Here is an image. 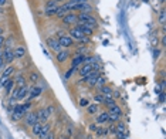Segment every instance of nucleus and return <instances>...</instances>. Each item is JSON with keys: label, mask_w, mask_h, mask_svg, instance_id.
Segmentation results:
<instances>
[{"label": "nucleus", "mask_w": 166, "mask_h": 139, "mask_svg": "<svg viewBox=\"0 0 166 139\" xmlns=\"http://www.w3.org/2000/svg\"><path fill=\"white\" fill-rule=\"evenodd\" d=\"M77 17H78V23H84V24L90 26L92 29H95L97 24H98L97 19L92 16L91 13H79V14H77Z\"/></svg>", "instance_id": "1"}, {"label": "nucleus", "mask_w": 166, "mask_h": 139, "mask_svg": "<svg viewBox=\"0 0 166 139\" xmlns=\"http://www.w3.org/2000/svg\"><path fill=\"white\" fill-rule=\"evenodd\" d=\"M57 7L58 4L57 2H54V0H48L46 3V9H44V14L46 16H55V12H57Z\"/></svg>", "instance_id": "2"}, {"label": "nucleus", "mask_w": 166, "mask_h": 139, "mask_svg": "<svg viewBox=\"0 0 166 139\" xmlns=\"http://www.w3.org/2000/svg\"><path fill=\"white\" fill-rule=\"evenodd\" d=\"M58 40V44H60V47H65V48H68V47H71V45L74 44V40L71 38L70 36H65V34H61V36L57 37Z\"/></svg>", "instance_id": "3"}, {"label": "nucleus", "mask_w": 166, "mask_h": 139, "mask_svg": "<svg viewBox=\"0 0 166 139\" xmlns=\"http://www.w3.org/2000/svg\"><path fill=\"white\" fill-rule=\"evenodd\" d=\"M46 44H47V47H48V48H50L51 51H55V53H58V51L61 50L60 44H58L57 37H47Z\"/></svg>", "instance_id": "4"}, {"label": "nucleus", "mask_w": 166, "mask_h": 139, "mask_svg": "<svg viewBox=\"0 0 166 139\" xmlns=\"http://www.w3.org/2000/svg\"><path fill=\"white\" fill-rule=\"evenodd\" d=\"M36 122H38L37 112H27L24 115V125L26 127H33Z\"/></svg>", "instance_id": "5"}, {"label": "nucleus", "mask_w": 166, "mask_h": 139, "mask_svg": "<svg viewBox=\"0 0 166 139\" xmlns=\"http://www.w3.org/2000/svg\"><path fill=\"white\" fill-rule=\"evenodd\" d=\"M61 20H62V24H67V26L77 24V23H78V17H77V14H75V13H67V14L62 17Z\"/></svg>", "instance_id": "6"}, {"label": "nucleus", "mask_w": 166, "mask_h": 139, "mask_svg": "<svg viewBox=\"0 0 166 139\" xmlns=\"http://www.w3.org/2000/svg\"><path fill=\"white\" fill-rule=\"evenodd\" d=\"M27 91H29V88H27V87H21V88H17V90H14V91H13V99H16V101H20V99H23L26 95L29 94Z\"/></svg>", "instance_id": "7"}, {"label": "nucleus", "mask_w": 166, "mask_h": 139, "mask_svg": "<svg viewBox=\"0 0 166 139\" xmlns=\"http://www.w3.org/2000/svg\"><path fill=\"white\" fill-rule=\"evenodd\" d=\"M16 60L14 58V54H13V48H4L3 51V61L7 62V64H10V62H13Z\"/></svg>", "instance_id": "8"}, {"label": "nucleus", "mask_w": 166, "mask_h": 139, "mask_svg": "<svg viewBox=\"0 0 166 139\" xmlns=\"http://www.w3.org/2000/svg\"><path fill=\"white\" fill-rule=\"evenodd\" d=\"M68 58H70V53H68L67 50H60L57 53V55H55V60H57V62H60V64L65 62Z\"/></svg>", "instance_id": "9"}, {"label": "nucleus", "mask_w": 166, "mask_h": 139, "mask_svg": "<svg viewBox=\"0 0 166 139\" xmlns=\"http://www.w3.org/2000/svg\"><path fill=\"white\" fill-rule=\"evenodd\" d=\"M50 132H51V123H48V122L43 123L41 132L38 134V139H47V136H48Z\"/></svg>", "instance_id": "10"}, {"label": "nucleus", "mask_w": 166, "mask_h": 139, "mask_svg": "<svg viewBox=\"0 0 166 139\" xmlns=\"http://www.w3.org/2000/svg\"><path fill=\"white\" fill-rule=\"evenodd\" d=\"M68 36H70L71 38H72V40L79 41V40H81V38L84 37V34L81 33V30H79L78 27H77V26H75V27H72V29L70 30V34H68Z\"/></svg>", "instance_id": "11"}, {"label": "nucleus", "mask_w": 166, "mask_h": 139, "mask_svg": "<svg viewBox=\"0 0 166 139\" xmlns=\"http://www.w3.org/2000/svg\"><path fill=\"white\" fill-rule=\"evenodd\" d=\"M27 53V50H26L24 45H17L13 48V54H14V58H23Z\"/></svg>", "instance_id": "12"}, {"label": "nucleus", "mask_w": 166, "mask_h": 139, "mask_svg": "<svg viewBox=\"0 0 166 139\" xmlns=\"http://www.w3.org/2000/svg\"><path fill=\"white\" fill-rule=\"evenodd\" d=\"M77 27L81 30V33H83L84 36L90 37V36H92V34H94V29H92V27H90V26H87V24H84V23H79Z\"/></svg>", "instance_id": "13"}, {"label": "nucleus", "mask_w": 166, "mask_h": 139, "mask_svg": "<svg viewBox=\"0 0 166 139\" xmlns=\"http://www.w3.org/2000/svg\"><path fill=\"white\" fill-rule=\"evenodd\" d=\"M75 10H78L79 13H92L94 7L90 4V2H87V3H83V4H79V6H77Z\"/></svg>", "instance_id": "14"}, {"label": "nucleus", "mask_w": 166, "mask_h": 139, "mask_svg": "<svg viewBox=\"0 0 166 139\" xmlns=\"http://www.w3.org/2000/svg\"><path fill=\"white\" fill-rule=\"evenodd\" d=\"M37 118H38V122L40 123H46L48 121V115L46 112V108H40L37 111Z\"/></svg>", "instance_id": "15"}, {"label": "nucleus", "mask_w": 166, "mask_h": 139, "mask_svg": "<svg viewBox=\"0 0 166 139\" xmlns=\"http://www.w3.org/2000/svg\"><path fill=\"white\" fill-rule=\"evenodd\" d=\"M12 118H13V121H20V119L24 118V114L21 112L20 105H16V108L13 109V112H12Z\"/></svg>", "instance_id": "16"}, {"label": "nucleus", "mask_w": 166, "mask_h": 139, "mask_svg": "<svg viewBox=\"0 0 166 139\" xmlns=\"http://www.w3.org/2000/svg\"><path fill=\"white\" fill-rule=\"evenodd\" d=\"M41 92H43V87H40V85L31 87V90H30L29 95H30V98L33 99V98H36V97H40V95H41Z\"/></svg>", "instance_id": "17"}, {"label": "nucleus", "mask_w": 166, "mask_h": 139, "mask_svg": "<svg viewBox=\"0 0 166 139\" xmlns=\"http://www.w3.org/2000/svg\"><path fill=\"white\" fill-rule=\"evenodd\" d=\"M92 73V66L91 64H84L83 67H81V70H79V75L81 77H85V75H88V74Z\"/></svg>", "instance_id": "18"}, {"label": "nucleus", "mask_w": 166, "mask_h": 139, "mask_svg": "<svg viewBox=\"0 0 166 139\" xmlns=\"http://www.w3.org/2000/svg\"><path fill=\"white\" fill-rule=\"evenodd\" d=\"M83 60H84V55H83V54H77V55L72 58V61H71V68L75 70V67H78L79 64L83 62Z\"/></svg>", "instance_id": "19"}, {"label": "nucleus", "mask_w": 166, "mask_h": 139, "mask_svg": "<svg viewBox=\"0 0 166 139\" xmlns=\"http://www.w3.org/2000/svg\"><path fill=\"white\" fill-rule=\"evenodd\" d=\"M105 84H107V78L104 77V75H98L95 80V84H94V87L95 88H101V87H104Z\"/></svg>", "instance_id": "20"}, {"label": "nucleus", "mask_w": 166, "mask_h": 139, "mask_svg": "<svg viewBox=\"0 0 166 139\" xmlns=\"http://www.w3.org/2000/svg\"><path fill=\"white\" fill-rule=\"evenodd\" d=\"M67 13H70V12H68V10H67V9L61 4V6H58V7H57V12H55V17H58V19H62V17L65 16Z\"/></svg>", "instance_id": "21"}, {"label": "nucleus", "mask_w": 166, "mask_h": 139, "mask_svg": "<svg viewBox=\"0 0 166 139\" xmlns=\"http://www.w3.org/2000/svg\"><path fill=\"white\" fill-rule=\"evenodd\" d=\"M104 122H108V112H101L100 115H97V123Z\"/></svg>", "instance_id": "22"}, {"label": "nucleus", "mask_w": 166, "mask_h": 139, "mask_svg": "<svg viewBox=\"0 0 166 139\" xmlns=\"http://www.w3.org/2000/svg\"><path fill=\"white\" fill-rule=\"evenodd\" d=\"M100 92H101L102 95H104V97H111V95H112L111 87H108L107 84H105L104 87H101V88H100Z\"/></svg>", "instance_id": "23"}, {"label": "nucleus", "mask_w": 166, "mask_h": 139, "mask_svg": "<svg viewBox=\"0 0 166 139\" xmlns=\"http://www.w3.org/2000/svg\"><path fill=\"white\" fill-rule=\"evenodd\" d=\"M87 112L90 115H94L98 112V104H90V105L87 106Z\"/></svg>", "instance_id": "24"}, {"label": "nucleus", "mask_w": 166, "mask_h": 139, "mask_svg": "<svg viewBox=\"0 0 166 139\" xmlns=\"http://www.w3.org/2000/svg\"><path fill=\"white\" fill-rule=\"evenodd\" d=\"M109 114H114V115H118V116H122V109H121L119 106L115 104L114 106H111V108H109Z\"/></svg>", "instance_id": "25"}, {"label": "nucleus", "mask_w": 166, "mask_h": 139, "mask_svg": "<svg viewBox=\"0 0 166 139\" xmlns=\"http://www.w3.org/2000/svg\"><path fill=\"white\" fill-rule=\"evenodd\" d=\"M29 80L33 84H36V82H38L40 81V75H38V73H36V71H33V73H30V75H29Z\"/></svg>", "instance_id": "26"}, {"label": "nucleus", "mask_w": 166, "mask_h": 139, "mask_svg": "<svg viewBox=\"0 0 166 139\" xmlns=\"http://www.w3.org/2000/svg\"><path fill=\"white\" fill-rule=\"evenodd\" d=\"M41 128H43V123H40V122H36L33 125V134L36 136H38V134L41 132Z\"/></svg>", "instance_id": "27"}, {"label": "nucleus", "mask_w": 166, "mask_h": 139, "mask_svg": "<svg viewBox=\"0 0 166 139\" xmlns=\"http://www.w3.org/2000/svg\"><path fill=\"white\" fill-rule=\"evenodd\" d=\"M104 104L108 106V108H111V106L115 105V101H114L112 97H104Z\"/></svg>", "instance_id": "28"}, {"label": "nucleus", "mask_w": 166, "mask_h": 139, "mask_svg": "<svg viewBox=\"0 0 166 139\" xmlns=\"http://www.w3.org/2000/svg\"><path fill=\"white\" fill-rule=\"evenodd\" d=\"M14 73V67H12V66H9L7 68L3 71V78H7V77H10L12 74Z\"/></svg>", "instance_id": "29"}, {"label": "nucleus", "mask_w": 166, "mask_h": 139, "mask_svg": "<svg viewBox=\"0 0 166 139\" xmlns=\"http://www.w3.org/2000/svg\"><path fill=\"white\" fill-rule=\"evenodd\" d=\"M17 84V87L19 88H21V87H26V80H24V77H21V75H19V77L16 78V81H14Z\"/></svg>", "instance_id": "30"}, {"label": "nucleus", "mask_w": 166, "mask_h": 139, "mask_svg": "<svg viewBox=\"0 0 166 139\" xmlns=\"http://www.w3.org/2000/svg\"><path fill=\"white\" fill-rule=\"evenodd\" d=\"M94 101H95V104H98V105H100V104H104V95L101 94H95L94 95Z\"/></svg>", "instance_id": "31"}, {"label": "nucleus", "mask_w": 166, "mask_h": 139, "mask_svg": "<svg viewBox=\"0 0 166 139\" xmlns=\"http://www.w3.org/2000/svg\"><path fill=\"white\" fill-rule=\"evenodd\" d=\"M125 132V125L124 123H118L115 127V134H124Z\"/></svg>", "instance_id": "32"}, {"label": "nucleus", "mask_w": 166, "mask_h": 139, "mask_svg": "<svg viewBox=\"0 0 166 139\" xmlns=\"http://www.w3.org/2000/svg\"><path fill=\"white\" fill-rule=\"evenodd\" d=\"M13 84H14V81H13V80H10V78H9V80H6V82H4V87H6V91H7V92L12 90Z\"/></svg>", "instance_id": "33"}, {"label": "nucleus", "mask_w": 166, "mask_h": 139, "mask_svg": "<svg viewBox=\"0 0 166 139\" xmlns=\"http://www.w3.org/2000/svg\"><path fill=\"white\" fill-rule=\"evenodd\" d=\"M54 111H55V106L53 105V104H50V105H48V106L46 108V112H47V115H48V116L54 114Z\"/></svg>", "instance_id": "34"}, {"label": "nucleus", "mask_w": 166, "mask_h": 139, "mask_svg": "<svg viewBox=\"0 0 166 139\" xmlns=\"http://www.w3.org/2000/svg\"><path fill=\"white\" fill-rule=\"evenodd\" d=\"M121 116H118V115H114V114H109L108 112V121L109 122H116V121H119Z\"/></svg>", "instance_id": "35"}, {"label": "nucleus", "mask_w": 166, "mask_h": 139, "mask_svg": "<svg viewBox=\"0 0 166 139\" xmlns=\"http://www.w3.org/2000/svg\"><path fill=\"white\" fill-rule=\"evenodd\" d=\"M165 16H166V12L165 10H161V13H159V21H161L162 26H165Z\"/></svg>", "instance_id": "36"}, {"label": "nucleus", "mask_w": 166, "mask_h": 139, "mask_svg": "<svg viewBox=\"0 0 166 139\" xmlns=\"http://www.w3.org/2000/svg\"><path fill=\"white\" fill-rule=\"evenodd\" d=\"M79 105H81V106H88V105H90V101L85 99V98H83L81 101H79Z\"/></svg>", "instance_id": "37"}, {"label": "nucleus", "mask_w": 166, "mask_h": 139, "mask_svg": "<svg viewBox=\"0 0 166 139\" xmlns=\"http://www.w3.org/2000/svg\"><path fill=\"white\" fill-rule=\"evenodd\" d=\"M79 43H84V44H87V43H90V37H87V36H84L81 40H79Z\"/></svg>", "instance_id": "38"}, {"label": "nucleus", "mask_w": 166, "mask_h": 139, "mask_svg": "<svg viewBox=\"0 0 166 139\" xmlns=\"http://www.w3.org/2000/svg\"><path fill=\"white\" fill-rule=\"evenodd\" d=\"M90 129H91V131H97V129H98V127H97L95 123H91V125H90Z\"/></svg>", "instance_id": "39"}, {"label": "nucleus", "mask_w": 166, "mask_h": 139, "mask_svg": "<svg viewBox=\"0 0 166 139\" xmlns=\"http://www.w3.org/2000/svg\"><path fill=\"white\" fill-rule=\"evenodd\" d=\"M4 45V37L3 36H0V48Z\"/></svg>", "instance_id": "40"}, {"label": "nucleus", "mask_w": 166, "mask_h": 139, "mask_svg": "<svg viewBox=\"0 0 166 139\" xmlns=\"http://www.w3.org/2000/svg\"><path fill=\"white\" fill-rule=\"evenodd\" d=\"M47 139H55V134L50 132V134H48V136H47Z\"/></svg>", "instance_id": "41"}, {"label": "nucleus", "mask_w": 166, "mask_h": 139, "mask_svg": "<svg viewBox=\"0 0 166 139\" xmlns=\"http://www.w3.org/2000/svg\"><path fill=\"white\" fill-rule=\"evenodd\" d=\"M7 2H9V0H0V7H2V6H6Z\"/></svg>", "instance_id": "42"}, {"label": "nucleus", "mask_w": 166, "mask_h": 139, "mask_svg": "<svg viewBox=\"0 0 166 139\" xmlns=\"http://www.w3.org/2000/svg\"><path fill=\"white\" fill-rule=\"evenodd\" d=\"M112 94H114V97H115V98H118V97H119V91H112Z\"/></svg>", "instance_id": "43"}, {"label": "nucleus", "mask_w": 166, "mask_h": 139, "mask_svg": "<svg viewBox=\"0 0 166 139\" xmlns=\"http://www.w3.org/2000/svg\"><path fill=\"white\" fill-rule=\"evenodd\" d=\"M116 136H118V139H124L125 138L124 134H116Z\"/></svg>", "instance_id": "44"}, {"label": "nucleus", "mask_w": 166, "mask_h": 139, "mask_svg": "<svg viewBox=\"0 0 166 139\" xmlns=\"http://www.w3.org/2000/svg\"><path fill=\"white\" fill-rule=\"evenodd\" d=\"M4 67V61H3V58H0V70Z\"/></svg>", "instance_id": "45"}, {"label": "nucleus", "mask_w": 166, "mask_h": 139, "mask_svg": "<svg viewBox=\"0 0 166 139\" xmlns=\"http://www.w3.org/2000/svg\"><path fill=\"white\" fill-rule=\"evenodd\" d=\"M0 58H3V53L2 51H0Z\"/></svg>", "instance_id": "46"}, {"label": "nucleus", "mask_w": 166, "mask_h": 139, "mask_svg": "<svg viewBox=\"0 0 166 139\" xmlns=\"http://www.w3.org/2000/svg\"><path fill=\"white\" fill-rule=\"evenodd\" d=\"M54 2H57V3H58V2H64V0H54Z\"/></svg>", "instance_id": "47"}, {"label": "nucleus", "mask_w": 166, "mask_h": 139, "mask_svg": "<svg viewBox=\"0 0 166 139\" xmlns=\"http://www.w3.org/2000/svg\"><path fill=\"white\" fill-rule=\"evenodd\" d=\"M62 139H70V138H68V136H64V138H62Z\"/></svg>", "instance_id": "48"}, {"label": "nucleus", "mask_w": 166, "mask_h": 139, "mask_svg": "<svg viewBox=\"0 0 166 139\" xmlns=\"http://www.w3.org/2000/svg\"><path fill=\"white\" fill-rule=\"evenodd\" d=\"M161 3H165V0H161Z\"/></svg>", "instance_id": "49"}]
</instances>
